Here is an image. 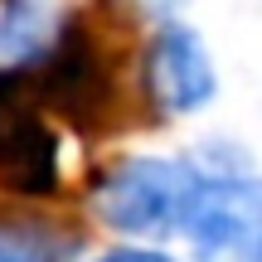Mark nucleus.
Segmentation results:
<instances>
[{
    "mask_svg": "<svg viewBox=\"0 0 262 262\" xmlns=\"http://www.w3.org/2000/svg\"><path fill=\"white\" fill-rule=\"evenodd\" d=\"M189 243L199 262H243L262 248V180L224 175L204 180V194L189 219Z\"/></svg>",
    "mask_w": 262,
    "mask_h": 262,
    "instance_id": "4",
    "label": "nucleus"
},
{
    "mask_svg": "<svg viewBox=\"0 0 262 262\" xmlns=\"http://www.w3.org/2000/svg\"><path fill=\"white\" fill-rule=\"evenodd\" d=\"M204 194V175L189 160H156V156H136L122 160L97 189V209L112 228L122 233H175L189 228L194 204Z\"/></svg>",
    "mask_w": 262,
    "mask_h": 262,
    "instance_id": "2",
    "label": "nucleus"
},
{
    "mask_svg": "<svg viewBox=\"0 0 262 262\" xmlns=\"http://www.w3.org/2000/svg\"><path fill=\"white\" fill-rule=\"evenodd\" d=\"M253 262H262V248H257V257H253Z\"/></svg>",
    "mask_w": 262,
    "mask_h": 262,
    "instance_id": "9",
    "label": "nucleus"
},
{
    "mask_svg": "<svg viewBox=\"0 0 262 262\" xmlns=\"http://www.w3.org/2000/svg\"><path fill=\"white\" fill-rule=\"evenodd\" d=\"M146 68H150V93H156V102L170 107V112H189V107H204L209 97H214V63H209L199 34L175 15L160 19Z\"/></svg>",
    "mask_w": 262,
    "mask_h": 262,
    "instance_id": "5",
    "label": "nucleus"
},
{
    "mask_svg": "<svg viewBox=\"0 0 262 262\" xmlns=\"http://www.w3.org/2000/svg\"><path fill=\"white\" fill-rule=\"evenodd\" d=\"M0 185L15 194L58 189V136L29 88V68L0 73Z\"/></svg>",
    "mask_w": 262,
    "mask_h": 262,
    "instance_id": "3",
    "label": "nucleus"
},
{
    "mask_svg": "<svg viewBox=\"0 0 262 262\" xmlns=\"http://www.w3.org/2000/svg\"><path fill=\"white\" fill-rule=\"evenodd\" d=\"M146 63H136V34L126 29V10H73L58 19V39L29 68L39 107H54L78 131H112L141 122L150 93Z\"/></svg>",
    "mask_w": 262,
    "mask_h": 262,
    "instance_id": "1",
    "label": "nucleus"
},
{
    "mask_svg": "<svg viewBox=\"0 0 262 262\" xmlns=\"http://www.w3.org/2000/svg\"><path fill=\"white\" fill-rule=\"evenodd\" d=\"M83 233L34 214H0V262H78Z\"/></svg>",
    "mask_w": 262,
    "mask_h": 262,
    "instance_id": "6",
    "label": "nucleus"
},
{
    "mask_svg": "<svg viewBox=\"0 0 262 262\" xmlns=\"http://www.w3.org/2000/svg\"><path fill=\"white\" fill-rule=\"evenodd\" d=\"M49 15L44 5H5L0 10V73L34 68L49 54Z\"/></svg>",
    "mask_w": 262,
    "mask_h": 262,
    "instance_id": "7",
    "label": "nucleus"
},
{
    "mask_svg": "<svg viewBox=\"0 0 262 262\" xmlns=\"http://www.w3.org/2000/svg\"><path fill=\"white\" fill-rule=\"evenodd\" d=\"M97 262H170V257L150 253V248H112V253H102Z\"/></svg>",
    "mask_w": 262,
    "mask_h": 262,
    "instance_id": "8",
    "label": "nucleus"
}]
</instances>
